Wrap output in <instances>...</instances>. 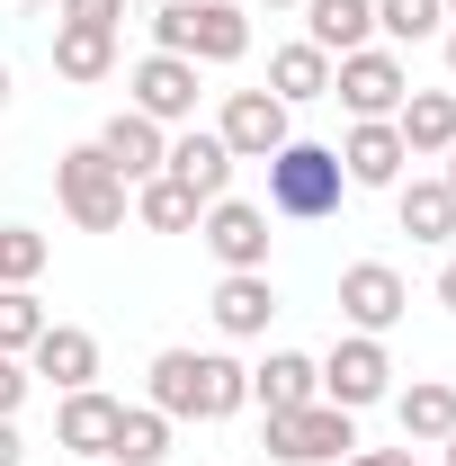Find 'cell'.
I'll return each mask as SVG.
<instances>
[{"mask_svg": "<svg viewBox=\"0 0 456 466\" xmlns=\"http://www.w3.org/2000/svg\"><path fill=\"white\" fill-rule=\"evenodd\" d=\"M116 412H125V404H116L108 386H72V395H63V412H55V440L72 449V458H108Z\"/></svg>", "mask_w": 456, "mask_h": 466, "instance_id": "17", "label": "cell"}, {"mask_svg": "<svg viewBox=\"0 0 456 466\" xmlns=\"http://www.w3.org/2000/svg\"><path fill=\"white\" fill-rule=\"evenodd\" d=\"M27 386H36V377H27V359H9V350H0V421H18Z\"/></svg>", "mask_w": 456, "mask_h": 466, "instance_id": "30", "label": "cell"}, {"mask_svg": "<svg viewBox=\"0 0 456 466\" xmlns=\"http://www.w3.org/2000/svg\"><path fill=\"white\" fill-rule=\"evenodd\" d=\"M394 135H402L411 162H439V153L456 144V90H411V99L394 108Z\"/></svg>", "mask_w": 456, "mask_h": 466, "instance_id": "19", "label": "cell"}, {"mask_svg": "<svg viewBox=\"0 0 456 466\" xmlns=\"http://www.w3.org/2000/svg\"><path fill=\"white\" fill-rule=\"evenodd\" d=\"M0 108H9V63H0Z\"/></svg>", "mask_w": 456, "mask_h": 466, "instance_id": "37", "label": "cell"}, {"mask_svg": "<svg viewBox=\"0 0 456 466\" xmlns=\"http://www.w3.org/2000/svg\"><path fill=\"white\" fill-rule=\"evenodd\" d=\"M162 171L197 198V207H215V198H233V153H224V135L215 126H179L171 135V162Z\"/></svg>", "mask_w": 456, "mask_h": 466, "instance_id": "12", "label": "cell"}, {"mask_svg": "<svg viewBox=\"0 0 456 466\" xmlns=\"http://www.w3.org/2000/svg\"><path fill=\"white\" fill-rule=\"evenodd\" d=\"M341 153V171H349V188H394L402 179V135H394V116H349V144H332Z\"/></svg>", "mask_w": 456, "mask_h": 466, "instance_id": "14", "label": "cell"}, {"mask_svg": "<svg viewBox=\"0 0 456 466\" xmlns=\"http://www.w3.org/2000/svg\"><path fill=\"white\" fill-rule=\"evenodd\" d=\"M322 395V368L304 359V350H269L260 368H251V404L260 412H295V404H313Z\"/></svg>", "mask_w": 456, "mask_h": 466, "instance_id": "21", "label": "cell"}, {"mask_svg": "<svg viewBox=\"0 0 456 466\" xmlns=\"http://www.w3.org/2000/svg\"><path fill=\"white\" fill-rule=\"evenodd\" d=\"M55 72H63V81H108V72H116V27L55 18Z\"/></svg>", "mask_w": 456, "mask_h": 466, "instance_id": "23", "label": "cell"}, {"mask_svg": "<svg viewBox=\"0 0 456 466\" xmlns=\"http://www.w3.org/2000/svg\"><path fill=\"white\" fill-rule=\"evenodd\" d=\"M313 368H322V404H341V412H367L394 395V359H385L376 332H341L332 359H313Z\"/></svg>", "mask_w": 456, "mask_h": 466, "instance_id": "6", "label": "cell"}, {"mask_svg": "<svg viewBox=\"0 0 456 466\" xmlns=\"http://www.w3.org/2000/svg\"><path fill=\"white\" fill-rule=\"evenodd\" d=\"M153 55L242 63L251 55V9H233V0H162L153 9Z\"/></svg>", "mask_w": 456, "mask_h": 466, "instance_id": "3", "label": "cell"}, {"mask_svg": "<svg viewBox=\"0 0 456 466\" xmlns=\"http://www.w3.org/2000/svg\"><path fill=\"white\" fill-rule=\"evenodd\" d=\"M341 466H421V458H411V449H349Z\"/></svg>", "mask_w": 456, "mask_h": 466, "instance_id": "32", "label": "cell"}, {"mask_svg": "<svg viewBox=\"0 0 456 466\" xmlns=\"http://www.w3.org/2000/svg\"><path fill=\"white\" fill-rule=\"evenodd\" d=\"M332 99H341L349 116H394L402 99H411V72H402L394 46H358V55L332 63Z\"/></svg>", "mask_w": 456, "mask_h": 466, "instance_id": "7", "label": "cell"}, {"mask_svg": "<svg viewBox=\"0 0 456 466\" xmlns=\"http://www.w3.org/2000/svg\"><path fill=\"white\" fill-rule=\"evenodd\" d=\"M394 421H402V449H439L456 431V386L448 377H411L394 395Z\"/></svg>", "mask_w": 456, "mask_h": 466, "instance_id": "18", "label": "cell"}, {"mask_svg": "<svg viewBox=\"0 0 456 466\" xmlns=\"http://www.w3.org/2000/svg\"><path fill=\"white\" fill-rule=\"evenodd\" d=\"M448 18H456V0H448Z\"/></svg>", "mask_w": 456, "mask_h": 466, "instance_id": "42", "label": "cell"}, {"mask_svg": "<svg viewBox=\"0 0 456 466\" xmlns=\"http://www.w3.org/2000/svg\"><path fill=\"white\" fill-rule=\"evenodd\" d=\"M144 395H153V412H171V421H233V412L251 404V368L224 359V350H162L144 368Z\"/></svg>", "mask_w": 456, "mask_h": 466, "instance_id": "1", "label": "cell"}, {"mask_svg": "<svg viewBox=\"0 0 456 466\" xmlns=\"http://www.w3.org/2000/svg\"><path fill=\"white\" fill-rule=\"evenodd\" d=\"M260 9H304V0H260Z\"/></svg>", "mask_w": 456, "mask_h": 466, "instance_id": "39", "label": "cell"}, {"mask_svg": "<svg viewBox=\"0 0 456 466\" xmlns=\"http://www.w3.org/2000/svg\"><path fill=\"white\" fill-rule=\"evenodd\" d=\"M341 198H349V171H341L332 144L286 135L278 153H269V216H286V225H322Z\"/></svg>", "mask_w": 456, "mask_h": 466, "instance_id": "2", "label": "cell"}, {"mask_svg": "<svg viewBox=\"0 0 456 466\" xmlns=\"http://www.w3.org/2000/svg\"><path fill=\"white\" fill-rule=\"evenodd\" d=\"M439 305H448V314H456V260H448V269H439Z\"/></svg>", "mask_w": 456, "mask_h": 466, "instance_id": "34", "label": "cell"}, {"mask_svg": "<svg viewBox=\"0 0 456 466\" xmlns=\"http://www.w3.org/2000/svg\"><path fill=\"white\" fill-rule=\"evenodd\" d=\"M18 9H63V0H18Z\"/></svg>", "mask_w": 456, "mask_h": 466, "instance_id": "38", "label": "cell"}, {"mask_svg": "<svg viewBox=\"0 0 456 466\" xmlns=\"http://www.w3.org/2000/svg\"><path fill=\"white\" fill-rule=\"evenodd\" d=\"M304 46H322L332 63L376 46V0H304Z\"/></svg>", "mask_w": 456, "mask_h": 466, "instance_id": "20", "label": "cell"}, {"mask_svg": "<svg viewBox=\"0 0 456 466\" xmlns=\"http://www.w3.org/2000/svg\"><path fill=\"white\" fill-rule=\"evenodd\" d=\"M439 162H448V171H439V179H448V198H456V144H448V153H439Z\"/></svg>", "mask_w": 456, "mask_h": 466, "instance_id": "35", "label": "cell"}, {"mask_svg": "<svg viewBox=\"0 0 456 466\" xmlns=\"http://www.w3.org/2000/svg\"><path fill=\"white\" fill-rule=\"evenodd\" d=\"M394 216L411 242H448L456 233V198H448V179H394Z\"/></svg>", "mask_w": 456, "mask_h": 466, "instance_id": "24", "label": "cell"}, {"mask_svg": "<svg viewBox=\"0 0 456 466\" xmlns=\"http://www.w3.org/2000/svg\"><path fill=\"white\" fill-rule=\"evenodd\" d=\"M197 216H206V207H197V198H188L171 171H153L144 188H134V225H144V233H188Z\"/></svg>", "mask_w": 456, "mask_h": 466, "instance_id": "26", "label": "cell"}, {"mask_svg": "<svg viewBox=\"0 0 456 466\" xmlns=\"http://www.w3.org/2000/svg\"><path fill=\"white\" fill-rule=\"evenodd\" d=\"M72 466H108V458H72Z\"/></svg>", "mask_w": 456, "mask_h": 466, "instance_id": "41", "label": "cell"}, {"mask_svg": "<svg viewBox=\"0 0 456 466\" xmlns=\"http://www.w3.org/2000/svg\"><path fill=\"white\" fill-rule=\"evenodd\" d=\"M197 233H206V251H215L224 269H269V207L215 198V207L197 216Z\"/></svg>", "mask_w": 456, "mask_h": 466, "instance_id": "11", "label": "cell"}, {"mask_svg": "<svg viewBox=\"0 0 456 466\" xmlns=\"http://www.w3.org/2000/svg\"><path fill=\"white\" fill-rule=\"evenodd\" d=\"M206 314H215V332H224V341H260V332H269V314H278L269 269H224V288L206 296Z\"/></svg>", "mask_w": 456, "mask_h": 466, "instance_id": "15", "label": "cell"}, {"mask_svg": "<svg viewBox=\"0 0 456 466\" xmlns=\"http://www.w3.org/2000/svg\"><path fill=\"white\" fill-rule=\"evenodd\" d=\"M0 466H27V440H18V421H0Z\"/></svg>", "mask_w": 456, "mask_h": 466, "instance_id": "33", "label": "cell"}, {"mask_svg": "<svg viewBox=\"0 0 456 466\" xmlns=\"http://www.w3.org/2000/svg\"><path fill=\"white\" fill-rule=\"evenodd\" d=\"M63 18H81V27H116L125 0H63Z\"/></svg>", "mask_w": 456, "mask_h": 466, "instance_id": "31", "label": "cell"}, {"mask_svg": "<svg viewBox=\"0 0 456 466\" xmlns=\"http://www.w3.org/2000/svg\"><path fill=\"white\" fill-rule=\"evenodd\" d=\"M439 36H448V72H456V18H448V27H439Z\"/></svg>", "mask_w": 456, "mask_h": 466, "instance_id": "36", "label": "cell"}, {"mask_svg": "<svg viewBox=\"0 0 456 466\" xmlns=\"http://www.w3.org/2000/svg\"><path fill=\"white\" fill-rule=\"evenodd\" d=\"M45 323H55V314L36 305V288H0V350H9V359H27Z\"/></svg>", "mask_w": 456, "mask_h": 466, "instance_id": "29", "label": "cell"}, {"mask_svg": "<svg viewBox=\"0 0 456 466\" xmlns=\"http://www.w3.org/2000/svg\"><path fill=\"white\" fill-rule=\"evenodd\" d=\"M402 305H411V288H402V269L394 260H349L341 269V314H349V332H394L402 323Z\"/></svg>", "mask_w": 456, "mask_h": 466, "instance_id": "9", "label": "cell"}, {"mask_svg": "<svg viewBox=\"0 0 456 466\" xmlns=\"http://www.w3.org/2000/svg\"><path fill=\"white\" fill-rule=\"evenodd\" d=\"M90 144L116 162V179H125V188H144V179L171 162V126H153V116H134V108H116L108 126L90 135Z\"/></svg>", "mask_w": 456, "mask_h": 466, "instance_id": "13", "label": "cell"}, {"mask_svg": "<svg viewBox=\"0 0 456 466\" xmlns=\"http://www.w3.org/2000/svg\"><path fill=\"white\" fill-rule=\"evenodd\" d=\"M162 458H171V412L125 404L116 412V440H108V466H162Z\"/></svg>", "mask_w": 456, "mask_h": 466, "instance_id": "25", "label": "cell"}, {"mask_svg": "<svg viewBox=\"0 0 456 466\" xmlns=\"http://www.w3.org/2000/svg\"><path fill=\"white\" fill-rule=\"evenodd\" d=\"M448 27V0H376V36L385 46H430Z\"/></svg>", "mask_w": 456, "mask_h": 466, "instance_id": "27", "label": "cell"}, {"mask_svg": "<svg viewBox=\"0 0 456 466\" xmlns=\"http://www.w3.org/2000/svg\"><path fill=\"white\" fill-rule=\"evenodd\" d=\"M125 90H134V116H153V126H197V63L188 55H144L125 72Z\"/></svg>", "mask_w": 456, "mask_h": 466, "instance_id": "10", "label": "cell"}, {"mask_svg": "<svg viewBox=\"0 0 456 466\" xmlns=\"http://www.w3.org/2000/svg\"><path fill=\"white\" fill-rule=\"evenodd\" d=\"M278 466H341L349 449H358V412L341 404H295V412H269V440H260Z\"/></svg>", "mask_w": 456, "mask_h": 466, "instance_id": "5", "label": "cell"}, {"mask_svg": "<svg viewBox=\"0 0 456 466\" xmlns=\"http://www.w3.org/2000/svg\"><path fill=\"white\" fill-rule=\"evenodd\" d=\"M27 377H55L63 395H72V386H99V341H90L81 323H45L36 350H27Z\"/></svg>", "mask_w": 456, "mask_h": 466, "instance_id": "16", "label": "cell"}, {"mask_svg": "<svg viewBox=\"0 0 456 466\" xmlns=\"http://www.w3.org/2000/svg\"><path fill=\"white\" fill-rule=\"evenodd\" d=\"M286 116H295V108H286V99H269V90H224V108H215V135H224L233 162H269L286 135H295Z\"/></svg>", "mask_w": 456, "mask_h": 466, "instance_id": "8", "label": "cell"}, {"mask_svg": "<svg viewBox=\"0 0 456 466\" xmlns=\"http://www.w3.org/2000/svg\"><path fill=\"white\" fill-rule=\"evenodd\" d=\"M269 99H286V108H313V99H332V55L322 46H278L269 55Z\"/></svg>", "mask_w": 456, "mask_h": 466, "instance_id": "22", "label": "cell"}, {"mask_svg": "<svg viewBox=\"0 0 456 466\" xmlns=\"http://www.w3.org/2000/svg\"><path fill=\"white\" fill-rule=\"evenodd\" d=\"M45 260H55V242L36 225H0V288H36Z\"/></svg>", "mask_w": 456, "mask_h": 466, "instance_id": "28", "label": "cell"}, {"mask_svg": "<svg viewBox=\"0 0 456 466\" xmlns=\"http://www.w3.org/2000/svg\"><path fill=\"white\" fill-rule=\"evenodd\" d=\"M439 449H448V466H456V431H448V440H439Z\"/></svg>", "mask_w": 456, "mask_h": 466, "instance_id": "40", "label": "cell"}, {"mask_svg": "<svg viewBox=\"0 0 456 466\" xmlns=\"http://www.w3.org/2000/svg\"><path fill=\"white\" fill-rule=\"evenodd\" d=\"M55 198H63V216H72L81 233H116L125 216H134V188L116 179V162L99 153V144L55 153Z\"/></svg>", "mask_w": 456, "mask_h": 466, "instance_id": "4", "label": "cell"}]
</instances>
